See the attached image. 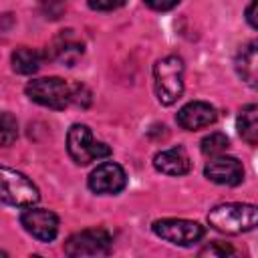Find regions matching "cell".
I'll list each match as a JSON object with an SVG mask.
<instances>
[{"instance_id":"obj_14","label":"cell","mask_w":258,"mask_h":258,"mask_svg":"<svg viewBox=\"0 0 258 258\" xmlns=\"http://www.w3.org/2000/svg\"><path fill=\"white\" fill-rule=\"evenodd\" d=\"M258 54H256V42H250L248 46H244L238 56H236V71L238 75L248 83V85H256V77H258Z\"/></svg>"},{"instance_id":"obj_3","label":"cell","mask_w":258,"mask_h":258,"mask_svg":"<svg viewBox=\"0 0 258 258\" xmlns=\"http://www.w3.org/2000/svg\"><path fill=\"white\" fill-rule=\"evenodd\" d=\"M38 187L24 173L0 165V202L18 208H30L38 202Z\"/></svg>"},{"instance_id":"obj_15","label":"cell","mask_w":258,"mask_h":258,"mask_svg":"<svg viewBox=\"0 0 258 258\" xmlns=\"http://www.w3.org/2000/svg\"><path fill=\"white\" fill-rule=\"evenodd\" d=\"M42 54L34 48H28V46H20L12 52V69L20 75H32L40 69L42 64Z\"/></svg>"},{"instance_id":"obj_22","label":"cell","mask_w":258,"mask_h":258,"mask_svg":"<svg viewBox=\"0 0 258 258\" xmlns=\"http://www.w3.org/2000/svg\"><path fill=\"white\" fill-rule=\"evenodd\" d=\"M256 4H258V0H250V6H248V10H246V18H248V22H250L252 28H258V20H256Z\"/></svg>"},{"instance_id":"obj_11","label":"cell","mask_w":258,"mask_h":258,"mask_svg":"<svg viewBox=\"0 0 258 258\" xmlns=\"http://www.w3.org/2000/svg\"><path fill=\"white\" fill-rule=\"evenodd\" d=\"M216 109L206 101H191L185 107L177 111V123L179 127L187 131H198L216 121Z\"/></svg>"},{"instance_id":"obj_19","label":"cell","mask_w":258,"mask_h":258,"mask_svg":"<svg viewBox=\"0 0 258 258\" xmlns=\"http://www.w3.org/2000/svg\"><path fill=\"white\" fill-rule=\"evenodd\" d=\"M228 254H232V248L220 242H212L210 246L200 250V256H228Z\"/></svg>"},{"instance_id":"obj_13","label":"cell","mask_w":258,"mask_h":258,"mask_svg":"<svg viewBox=\"0 0 258 258\" xmlns=\"http://www.w3.org/2000/svg\"><path fill=\"white\" fill-rule=\"evenodd\" d=\"M153 165L157 171L167 175H183L189 171V157L183 147H171L165 151H159L153 157Z\"/></svg>"},{"instance_id":"obj_6","label":"cell","mask_w":258,"mask_h":258,"mask_svg":"<svg viewBox=\"0 0 258 258\" xmlns=\"http://www.w3.org/2000/svg\"><path fill=\"white\" fill-rule=\"evenodd\" d=\"M111 250V234L103 228H89L73 234L64 242V254L73 258L83 256H105Z\"/></svg>"},{"instance_id":"obj_10","label":"cell","mask_w":258,"mask_h":258,"mask_svg":"<svg viewBox=\"0 0 258 258\" xmlns=\"http://www.w3.org/2000/svg\"><path fill=\"white\" fill-rule=\"evenodd\" d=\"M204 173L210 181L220 183V185H238L244 177V167L236 157H226V155H216L214 159L208 161L204 167Z\"/></svg>"},{"instance_id":"obj_8","label":"cell","mask_w":258,"mask_h":258,"mask_svg":"<svg viewBox=\"0 0 258 258\" xmlns=\"http://www.w3.org/2000/svg\"><path fill=\"white\" fill-rule=\"evenodd\" d=\"M125 183H127V175L123 167L113 161H105L97 165L89 175V187L95 194H103V196L119 194L125 187Z\"/></svg>"},{"instance_id":"obj_4","label":"cell","mask_w":258,"mask_h":258,"mask_svg":"<svg viewBox=\"0 0 258 258\" xmlns=\"http://www.w3.org/2000/svg\"><path fill=\"white\" fill-rule=\"evenodd\" d=\"M67 151L77 165H89L95 159L111 155V147L93 139V133L87 125H73L67 133Z\"/></svg>"},{"instance_id":"obj_12","label":"cell","mask_w":258,"mask_h":258,"mask_svg":"<svg viewBox=\"0 0 258 258\" xmlns=\"http://www.w3.org/2000/svg\"><path fill=\"white\" fill-rule=\"evenodd\" d=\"M48 50H50V58H54L58 62H64L67 67H73L83 56L85 44L75 36L73 30H64L52 40Z\"/></svg>"},{"instance_id":"obj_7","label":"cell","mask_w":258,"mask_h":258,"mask_svg":"<svg viewBox=\"0 0 258 258\" xmlns=\"http://www.w3.org/2000/svg\"><path fill=\"white\" fill-rule=\"evenodd\" d=\"M153 232L171 244L177 246H191L204 236V226L191 220H177V218H165L153 222Z\"/></svg>"},{"instance_id":"obj_9","label":"cell","mask_w":258,"mask_h":258,"mask_svg":"<svg viewBox=\"0 0 258 258\" xmlns=\"http://www.w3.org/2000/svg\"><path fill=\"white\" fill-rule=\"evenodd\" d=\"M20 224L30 236L40 242H50L58 232V218L48 210H38L32 206L20 216Z\"/></svg>"},{"instance_id":"obj_23","label":"cell","mask_w":258,"mask_h":258,"mask_svg":"<svg viewBox=\"0 0 258 258\" xmlns=\"http://www.w3.org/2000/svg\"><path fill=\"white\" fill-rule=\"evenodd\" d=\"M0 254H4V252H2V250H0Z\"/></svg>"},{"instance_id":"obj_5","label":"cell","mask_w":258,"mask_h":258,"mask_svg":"<svg viewBox=\"0 0 258 258\" xmlns=\"http://www.w3.org/2000/svg\"><path fill=\"white\" fill-rule=\"evenodd\" d=\"M26 95L48 109H64L73 103V89L67 81L58 77H44V79H34L26 85Z\"/></svg>"},{"instance_id":"obj_1","label":"cell","mask_w":258,"mask_h":258,"mask_svg":"<svg viewBox=\"0 0 258 258\" xmlns=\"http://www.w3.org/2000/svg\"><path fill=\"white\" fill-rule=\"evenodd\" d=\"M208 222L222 234H242L254 230L258 210L254 204H220L208 214Z\"/></svg>"},{"instance_id":"obj_17","label":"cell","mask_w":258,"mask_h":258,"mask_svg":"<svg viewBox=\"0 0 258 258\" xmlns=\"http://www.w3.org/2000/svg\"><path fill=\"white\" fill-rule=\"evenodd\" d=\"M230 147V139L216 131V133H210L202 139V153L204 155H210V157H216V155H222L226 149Z\"/></svg>"},{"instance_id":"obj_16","label":"cell","mask_w":258,"mask_h":258,"mask_svg":"<svg viewBox=\"0 0 258 258\" xmlns=\"http://www.w3.org/2000/svg\"><path fill=\"white\" fill-rule=\"evenodd\" d=\"M238 133L248 145L258 143V107L246 105L238 115Z\"/></svg>"},{"instance_id":"obj_2","label":"cell","mask_w":258,"mask_h":258,"mask_svg":"<svg viewBox=\"0 0 258 258\" xmlns=\"http://www.w3.org/2000/svg\"><path fill=\"white\" fill-rule=\"evenodd\" d=\"M155 95L161 105H173L183 93V60L179 56H165L153 67Z\"/></svg>"},{"instance_id":"obj_18","label":"cell","mask_w":258,"mask_h":258,"mask_svg":"<svg viewBox=\"0 0 258 258\" xmlns=\"http://www.w3.org/2000/svg\"><path fill=\"white\" fill-rule=\"evenodd\" d=\"M18 137V123L10 113H0V147H8Z\"/></svg>"},{"instance_id":"obj_21","label":"cell","mask_w":258,"mask_h":258,"mask_svg":"<svg viewBox=\"0 0 258 258\" xmlns=\"http://www.w3.org/2000/svg\"><path fill=\"white\" fill-rule=\"evenodd\" d=\"M179 0H145V4L153 10H171Z\"/></svg>"},{"instance_id":"obj_20","label":"cell","mask_w":258,"mask_h":258,"mask_svg":"<svg viewBox=\"0 0 258 258\" xmlns=\"http://www.w3.org/2000/svg\"><path fill=\"white\" fill-rule=\"evenodd\" d=\"M93 10H115L125 4V0H87Z\"/></svg>"}]
</instances>
